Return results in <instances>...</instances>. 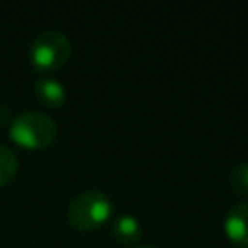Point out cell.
Instances as JSON below:
<instances>
[{
    "mask_svg": "<svg viewBox=\"0 0 248 248\" xmlns=\"http://www.w3.org/2000/svg\"><path fill=\"white\" fill-rule=\"evenodd\" d=\"M35 95H37V99L45 107H50V108L62 107L64 101H66V89H64V85L58 79L48 78V76H43V78H39L35 81Z\"/></svg>",
    "mask_w": 248,
    "mask_h": 248,
    "instance_id": "obj_5",
    "label": "cell"
},
{
    "mask_svg": "<svg viewBox=\"0 0 248 248\" xmlns=\"http://www.w3.org/2000/svg\"><path fill=\"white\" fill-rule=\"evenodd\" d=\"M138 248H157V246H138Z\"/></svg>",
    "mask_w": 248,
    "mask_h": 248,
    "instance_id": "obj_10",
    "label": "cell"
},
{
    "mask_svg": "<svg viewBox=\"0 0 248 248\" xmlns=\"http://www.w3.org/2000/svg\"><path fill=\"white\" fill-rule=\"evenodd\" d=\"M8 116H10V114H8L6 107H0V124H2V122H6V120H8Z\"/></svg>",
    "mask_w": 248,
    "mask_h": 248,
    "instance_id": "obj_9",
    "label": "cell"
},
{
    "mask_svg": "<svg viewBox=\"0 0 248 248\" xmlns=\"http://www.w3.org/2000/svg\"><path fill=\"white\" fill-rule=\"evenodd\" d=\"M58 136L54 118L45 112L29 110L16 116L10 124V138L25 149H43L50 145Z\"/></svg>",
    "mask_w": 248,
    "mask_h": 248,
    "instance_id": "obj_2",
    "label": "cell"
},
{
    "mask_svg": "<svg viewBox=\"0 0 248 248\" xmlns=\"http://www.w3.org/2000/svg\"><path fill=\"white\" fill-rule=\"evenodd\" d=\"M112 213V203L108 196L101 190H85L78 194L66 209L68 223L81 232L99 229Z\"/></svg>",
    "mask_w": 248,
    "mask_h": 248,
    "instance_id": "obj_1",
    "label": "cell"
},
{
    "mask_svg": "<svg viewBox=\"0 0 248 248\" xmlns=\"http://www.w3.org/2000/svg\"><path fill=\"white\" fill-rule=\"evenodd\" d=\"M17 165H19V161H17V155L14 153V149L0 145V188L6 186L16 176Z\"/></svg>",
    "mask_w": 248,
    "mask_h": 248,
    "instance_id": "obj_7",
    "label": "cell"
},
{
    "mask_svg": "<svg viewBox=\"0 0 248 248\" xmlns=\"http://www.w3.org/2000/svg\"><path fill=\"white\" fill-rule=\"evenodd\" d=\"M72 54V43L70 39L56 29H48L39 33L29 48L31 62L41 72H52L66 64V60Z\"/></svg>",
    "mask_w": 248,
    "mask_h": 248,
    "instance_id": "obj_3",
    "label": "cell"
},
{
    "mask_svg": "<svg viewBox=\"0 0 248 248\" xmlns=\"http://www.w3.org/2000/svg\"><path fill=\"white\" fill-rule=\"evenodd\" d=\"M227 236L236 246H248V202H240L232 205L223 221Z\"/></svg>",
    "mask_w": 248,
    "mask_h": 248,
    "instance_id": "obj_4",
    "label": "cell"
},
{
    "mask_svg": "<svg viewBox=\"0 0 248 248\" xmlns=\"http://www.w3.org/2000/svg\"><path fill=\"white\" fill-rule=\"evenodd\" d=\"M231 186L236 194H248V163H240L231 170Z\"/></svg>",
    "mask_w": 248,
    "mask_h": 248,
    "instance_id": "obj_8",
    "label": "cell"
},
{
    "mask_svg": "<svg viewBox=\"0 0 248 248\" xmlns=\"http://www.w3.org/2000/svg\"><path fill=\"white\" fill-rule=\"evenodd\" d=\"M141 223L130 213H122L112 221V236L124 244H134L141 238Z\"/></svg>",
    "mask_w": 248,
    "mask_h": 248,
    "instance_id": "obj_6",
    "label": "cell"
}]
</instances>
